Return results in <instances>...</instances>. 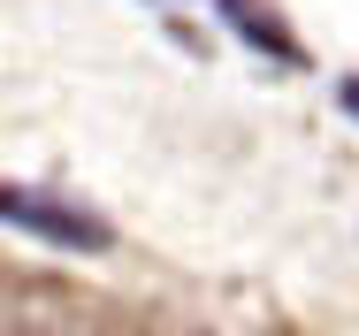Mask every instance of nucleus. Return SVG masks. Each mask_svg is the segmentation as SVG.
I'll return each instance as SVG.
<instances>
[{"mask_svg":"<svg viewBox=\"0 0 359 336\" xmlns=\"http://www.w3.org/2000/svg\"><path fill=\"white\" fill-rule=\"evenodd\" d=\"M0 222H15V229H31V237H46V245L107 253V229H100L92 214H76V206H54V199H39V191H8V184H0Z\"/></svg>","mask_w":359,"mask_h":336,"instance_id":"obj_1","label":"nucleus"},{"mask_svg":"<svg viewBox=\"0 0 359 336\" xmlns=\"http://www.w3.org/2000/svg\"><path fill=\"white\" fill-rule=\"evenodd\" d=\"M222 15H229V23L245 31V39H260V46H268L276 62H298V46H290V31H283V23H268V15L252 8V0H222Z\"/></svg>","mask_w":359,"mask_h":336,"instance_id":"obj_2","label":"nucleus"},{"mask_svg":"<svg viewBox=\"0 0 359 336\" xmlns=\"http://www.w3.org/2000/svg\"><path fill=\"white\" fill-rule=\"evenodd\" d=\"M344 107H352V115H359V76H352V84H344Z\"/></svg>","mask_w":359,"mask_h":336,"instance_id":"obj_3","label":"nucleus"}]
</instances>
